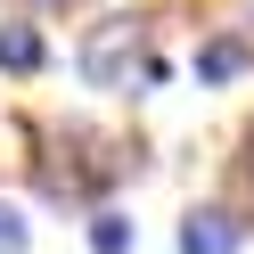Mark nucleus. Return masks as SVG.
I'll use <instances>...</instances> for the list:
<instances>
[{"instance_id":"f257e3e1","label":"nucleus","mask_w":254,"mask_h":254,"mask_svg":"<svg viewBox=\"0 0 254 254\" xmlns=\"http://www.w3.org/2000/svg\"><path fill=\"white\" fill-rule=\"evenodd\" d=\"M139 58H148V17H139V8H115V17H99V25L82 33V50H74V74H82L99 99H131Z\"/></svg>"},{"instance_id":"f03ea898","label":"nucleus","mask_w":254,"mask_h":254,"mask_svg":"<svg viewBox=\"0 0 254 254\" xmlns=\"http://www.w3.org/2000/svg\"><path fill=\"white\" fill-rule=\"evenodd\" d=\"M246 238H254L246 205H238V197H205V205L181 213V238H172V246H181V254H246Z\"/></svg>"},{"instance_id":"7ed1b4c3","label":"nucleus","mask_w":254,"mask_h":254,"mask_svg":"<svg viewBox=\"0 0 254 254\" xmlns=\"http://www.w3.org/2000/svg\"><path fill=\"white\" fill-rule=\"evenodd\" d=\"M189 74H197V90H230L254 74V41L238 33V25H221V33H205L197 50H189Z\"/></svg>"},{"instance_id":"20e7f679","label":"nucleus","mask_w":254,"mask_h":254,"mask_svg":"<svg viewBox=\"0 0 254 254\" xmlns=\"http://www.w3.org/2000/svg\"><path fill=\"white\" fill-rule=\"evenodd\" d=\"M41 66H50V33H41L33 17H0V74L33 82Z\"/></svg>"},{"instance_id":"39448f33","label":"nucleus","mask_w":254,"mask_h":254,"mask_svg":"<svg viewBox=\"0 0 254 254\" xmlns=\"http://www.w3.org/2000/svg\"><path fill=\"white\" fill-rule=\"evenodd\" d=\"M82 238H90V254H131L139 246V221L123 213V205H90V230Z\"/></svg>"},{"instance_id":"423d86ee","label":"nucleus","mask_w":254,"mask_h":254,"mask_svg":"<svg viewBox=\"0 0 254 254\" xmlns=\"http://www.w3.org/2000/svg\"><path fill=\"white\" fill-rule=\"evenodd\" d=\"M0 254H33V221H25V205L0 197Z\"/></svg>"},{"instance_id":"0eeeda50","label":"nucleus","mask_w":254,"mask_h":254,"mask_svg":"<svg viewBox=\"0 0 254 254\" xmlns=\"http://www.w3.org/2000/svg\"><path fill=\"white\" fill-rule=\"evenodd\" d=\"M238 189L254 197V123H246V139H238Z\"/></svg>"}]
</instances>
